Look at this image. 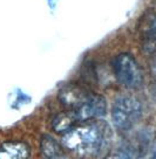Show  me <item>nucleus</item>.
<instances>
[{
	"label": "nucleus",
	"mask_w": 156,
	"mask_h": 159,
	"mask_svg": "<svg viewBox=\"0 0 156 159\" xmlns=\"http://www.w3.org/2000/svg\"><path fill=\"white\" fill-rule=\"evenodd\" d=\"M142 111L141 101L135 96H119L111 107V116L114 128L120 132L131 130L141 119Z\"/></svg>",
	"instance_id": "2"
},
{
	"label": "nucleus",
	"mask_w": 156,
	"mask_h": 159,
	"mask_svg": "<svg viewBox=\"0 0 156 159\" xmlns=\"http://www.w3.org/2000/svg\"><path fill=\"white\" fill-rule=\"evenodd\" d=\"M139 156H140L139 150L130 144H125L120 146L116 150L115 153L113 154V157L115 158H136Z\"/></svg>",
	"instance_id": "10"
},
{
	"label": "nucleus",
	"mask_w": 156,
	"mask_h": 159,
	"mask_svg": "<svg viewBox=\"0 0 156 159\" xmlns=\"http://www.w3.org/2000/svg\"><path fill=\"white\" fill-rule=\"evenodd\" d=\"M151 70L154 71V74H156V60L151 63Z\"/></svg>",
	"instance_id": "12"
},
{
	"label": "nucleus",
	"mask_w": 156,
	"mask_h": 159,
	"mask_svg": "<svg viewBox=\"0 0 156 159\" xmlns=\"http://www.w3.org/2000/svg\"><path fill=\"white\" fill-rule=\"evenodd\" d=\"M113 73L117 82L127 89H137L143 83V71L136 59L129 53H120L113 59Z\"/></svg>",
	"instance_id": "3"
},
{
	"label": "nucleus",
	"mask_w": 156,
	"mask_h": 159,
	"mask_svg": "<svg viewBox=\"0 0 156 159\" xmlns=\"http://www.w3.org/2000/svg\"><path fill=\"white\" fill-rule=\"evenodd\" d=\"M109 129L96 122H83L76 124L62 136V146L80 156H95L108 145Z\"/></svg>",
	"instance_id": "1"
},
{
	"label": "nucleus",
	"mask_w": 156,
	"mask_h": 159,
	"mask_svg": "<svg viewBox=\"0 0 156 159\" xmlns=\"http://www.w3.org/2000/svg\"><path fill=\"white\" fill-rule=\"evenodd\" d=\"M78 123H79V120L76 119L73 111L60 112L52 120V128L58 134H65L66 132H68L69 130L73 129Z\"/></svg>",
	"instance_id": "8"
},
{
	"label": "nucleus",
	"mask_w": 156,
	"mask_h": 159,
	"mask_svg": "<svg viewBox=\"0 0 156 159\" xmlns=\"http://www.w3.org/2000/svg\"><path fill=\"white\" fill-rule=\"evenodd\" d=\"M30 146L22 142H6L0 145V159H22L30 157Z\"/></svg>",
	"instance_id": "6"
},
{
	"label": "nucleus",
	"mask_w": 156,
	"mask_h": 159,
	"mask_svg": "<svg viewBox=\"0 0 156 159\" xmlns=\"http://www.w3.org/2000/svg\"><path fill=\"white\" fill-rule=\"evenodd\" d=\"M79 123L94 120L105 116L107 112V101L103 96L91 94V96L76 109L72 110Z\"/></svg>",
	"instance_id": "4"
},
{
	"label": "nucleus",
	"mask_w": 156,
	"mask_h": 159,
	"mask_svg": "<svg viewBox=\"0 0 156 159\" xmlns=\"http://www.w3.org/2000/svg\"><path fill=\"white\" fill-rule=\"evenodd\" d=\"M92 93L87 91L83 87H80L79 84H66L59 91V99L69 109L74 110L79 108L86 99L91 96Z\"/></svg>",
	"instance_id": "5"
},
{
	"label": "nucleus",
	"mask_w": 156,
	"mask_h": 159,
	"mask_svg": "<svg viewBox=\"0 0 156 159\" xmlns=\"http://www.w3.org/2000/svg\"><path fill=\"white\" fill-rule=\"evenodd\" d=\"M151 157H153V158H156V143L154 144L153 149H151Z\"/></svg>",
	"instance_id": "11"
},
{
	"label": "nucleus",
	"mask_w": 156,
	"mask_h": 159,
	"mask_svg": "<svg viewBox=\"0 0 156 159\" xmlns=\"http://www.w3.org/2000/svg\"><path fill=\"white\" fill-rule=\"evenodd\" d=\"M40 151L44 157L50 159H56L65 157L64 148L56 142V139H54L50 134H44L41 137Z\"/></svg>",
	"instance_id": "7"
},
{
	"label": "nucleus",
	"mask_w": 156,
	"mask_h": 159,
	"mask_svg": "<svg viewBox=\"0 0 156 159\" xmlns=\"http://www.w3.org/2000/svg\"><path fill=\"white\" fill-rule=\"evenodd\" d=\"M144 47H147L150 52L156 50V15L149 21Z\"/></svg>",
	"instance_id": "9"
}]
</instances>
